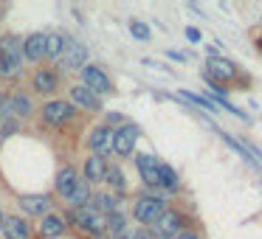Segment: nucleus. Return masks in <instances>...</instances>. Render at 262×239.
Instances as JSON below:
<instances>
[{
    "instance_id": "ddd939ff",
    "label": "nucleus",
    "mask_w": 262,
    "mask_h": 239,
    "mask_svg": "<svg viewBox=\"0 0 262 239\" xmlns=\"http://www.w3.org/2000/svg\"><path fill=\"white\" fill-rule=\"evenodd\" d=\"M42 57H46V34L37 31V34H31L23 40V59L37 62V59H42Z\"/></svg>"
},
{
    "instance_id": "c756f323",
    "label": "nucleus",
    "mask_w": 262,
    "mask_h": 239,
    "mask_svg": "<svg viewBox=\"0 0 262 239\" xmlns=\"http://www.w3.org/2000/svg\"><path fill=\"white\" fill-rule=\"evenodd\" d=\"M96 239H110V236H107V233H104V236H96Z\"/></svg>"
},
{
    "instance_id": "9b49d317",
    "label": "nucleus",
    "mask_w": 262,
    "mask_h": 239,
    "mask_svg": "<svg viewBox=\"0 0 262 239\" xmlns=\"http://www.w3.org/2000/svg\"><path fill=\"white\" fill-rule=\"evenodd\" d=\"M209 79H223V82H228V79H234L237 76V65L234 62H228V59H223V57H211L209 59Z\"/></svg>"
},
{
    "instance_id": "393cba45",
    "label": "nucleus",
    "mask_w": 262,
    "mask_h": 239,
    "mask_svg": "<svg viewBox=\"0 0 262 239\" xmlns=\"http://www.w3.org/2000/svg\"><path fill=\"white\" fill-rule=\"evenodd\" d=\"M161 188H169V192L178 188V175H175V169L166 166V163H161Z\"/></svg>"
},
{
    "instance_id": "5701e85b",
    "label": "nucleus",
    "mask_w": 262,
    "mask_h": 239,
    "mask_svg": "<svg viewBox=\"0 0 262 239\" xmlns=\"http://www.w3.org/2000/svg\"><path fill=\"white\" fill-rule=\"evenodd\" d=\"M9 113H17L20 118L31 115V99L29 96H12L9 99Z\"/></svg>"
},
{
    "instance_id": "dca6fc26",
    "label": "nucleus",
    "mask_w": 262,
    "mask_h": 239,
    "mask_svg": "<svg viewBox=\"0 0 262 239\" xmlns=\"http://www.w3.org/2000/svg\"><path fill=\"white\" fill-rule=\"evenodd\" d=\"M76 180H79V175H76L74 166H62V169L57 172V192H59V197H62L65 203H68V197H71V192H74Z\"/></svg>"
},
{
    "instance_id": "f3484780",
    "label": "nucleus",
    "mask_w": 262,
    "mask_h": 239,
    "mask_svg": "<svg viewBox=\"0 0 262 239\" xmlns=\"http://www.w3.org/2000/svg\"><path fill=\"white\" fill-rule=\"evenodd\" d=\"M62 233H65V220L59 214H51V211H48V214L40 220V236L57 239V236H62Z\"/></svg>"
},
{
    "instance_id": "9d476101",
    "label": "nucleus",
    "mask_w": 262,
    "mask_h": 239,
    "mask_svg": "<svg viewBox=\"0 0 262 239\" xmlns=\"http://www.w3.org/2000/svg\"><path fill=\"white\" fill-rule=\"evenodd\" d=\"M20 208L29 217H40V214L46 217L51 211V197H46V194H23L20 197Z\"/></svg>"
},
{
    "instance_id": "a211bd4d",
    "label": "nucleus",
    "mask_w": 262,
    "mask_h": 239,
    "mask_svg": "<svg viewBox=\"0 0 262 239\" xmlns=\"http://www.w3.org/2000/svg\"><path fill=\"white\" fill-rule=\"evenodd\" d=\"M104 175H107V163H104V158L91 155V158L85 160V180L88 183H102Z\"/></svg>"
},
{
    "instance_id": "20e7f679",
    "label": "nucleus",
    "mask_w": 262,
    "mask_h": 239,
    "mask_svg": "<svg viewBox=\"0 0 262 239\" xmlns=\"http://www.w3.org/2000/svg\"><path fill=\"white\" fill-rule=\"evenodd\" d=\"M82 85L91 93H96L99 99L113 93V82H110V76L104 74L99 65H85V68H82Z\"/></svg>"
},
{
    "instance_id": "423d86ee",
    "label": "nucleus",
    "mask_w": 262,
    "mask_h": 239,
    "mask_svg": "<svg viewBox=\"0 0 262 239\" xmlns=\"http://www.w3.org/2000/svg\"><path fill=\"white\" fill-rule=\"evenodd\" d=\"M74 104L71 102H59V99H54V102H48L46 107H42V121H46L48 127H59L65 124V121L74 118Z\"/></svg>"
},
{
    "instance_id": "4be33fe9",
    "label": "nucleus",
    "mask_w": 262,
    "mask_h": 239,
    "mask_svg": "<svg viewBox=\"0 0 262 239\" xmlns=\"http://www.w3.org/2000/svg\"><path fill=\"white\" fill-rule=\"evenodd\" d=\"M124 231H127V220H124V214H110L107 217V233H110V239H119V236H124Z\"/></svg>"
},
{
    "instance_id": "6e6552de",
    "label": "nucleus",
    "mask_w": 262,
    "mask_h": 239,
    "mask_svg": "<svg viewBox=\"0 0 262 239\" xmlns=\"http://www.w3.org/2000/svg\"><path fill=\"white\" fill-rule=\"evenodd\" d=\"M88 144H91L93 155L104 158V155H110V152H113V130H110V127H104V124L93 127V130H91V135H88Z\"/></svg>"
},
{
    "instance_id": "bb28decb",
    "label": "nucleus",
    "mask_w": 262,
    "mask_h": 239,
    "mask_svg": "<svg viewBox=\"0 0 262 239\" xmlns=\"http://www.w3.org/2000/svg\"><path fill=\"white\" fill-rule=\"evenodd\" d=\"M186 40L198 42V40H200V31H198V29H186Z\"/></svg>"
},
{
    "instance_id": "f03ea898",
    "label": "nucleus",
    "mask_w": 262,
    "mask_h": 239,
    "mask_svg": "<svg viewBox=\"0 0 262 239\" xmlns=\"http://www.w3.org/2000/svg\"><path fill=\"white\" fill-rule=\"evenodd\" d=\"M74 220L85 233H93V236H104V233H107V217H104L99 208H93L91 203L74 208Z\"/></svg>"
},
{
    "instance_id": "b1692460",
    "label": "nucleus",
    "mask_w": 262,
    "mask_h": 239,
    "mask_svg": "<svg viewBox=\"0 0 262 239\" xmlns=\"http://www.w3.org/2000/svg\"><path fill=\"white\" fill-rule=\"evenodd\" d=\"M104 180L110 183V188H113V192H124V188H127L124 172H121L119 166H107V175H104Z\"/></svg>"
},
{
    "instance_id": "f8f14e48",
    "label": "nucleus",
    "mask_w": 262,
    "mask_h": 239,
    "mask_svg": "<svg viewBox=\"0 0 262 239\" xmlns=\"http://www.w3.org/2000/svg\"><path fill=\"white\" fill-rule=\"evenodd\" d=\"M0 231H3L6 239H31V225L23 217H6V222H3Z\"/></svg>"
},
{
    "instance_id": "412c9836",
    "label": "nucleus",
    "mask_w": 262,
    "mask_h": 239,
    "mask_svg": "<svg viewBox=\"0 0 262 239\" xmlns=\"http://www.w3.org/2000/svg\"><path fill=\"white\" fill-rule=\"evenodd\" d=\"M65 45H68L65 34H59V31H54V34H46V57L59 59V57L65 54Z\"/></svg>"
},
{
    "instance_id": "0eeeda50",
    "label": "nucleus",
    "mask_w": 262,
    "mask_h": 239,
    "mask_svg": "<svg viewBox=\"0 0 262 239\" xmlns=\"http://www.w3.org/2000/svg\"><path fill=\"white\" fill-rule=\"evenodd\" d=\"M138 141V127L136 124H121L119 130H113V152H119L121 158L133 155Z\"/></svg>"
},
{
    "instance_id": "a878e982",
    "label": "nucleus",
    "mask_w": 262,
    "mask_h": 239,
    "mask_svg": "<svg viewBox=\"0 0 262 239\" xmlns=\"http://www.w3.org/2000/svg\"><path fill=\"white\" fill-rule=\"evenodd\" d=\"M130 34L136 37V40H149V29L141 23V20H133L130 23Z\"/></svg>"
},
{
    "instance_id": "7ed1b4c3",
    "label": "nucleus",
    "mask_w": 262,
    "mask_h": 239,
    "mask_svg": "<svg viewBox=\"0 0 262 239\" xmlns=\"http://www.w3.org/2000/svg\"><path fill=\"white\" fill-rule=\"evenodd\" d=\"M166 211V203L161 197H152V194H141V197L133 203V217L144 225H152L161 214Z\"/></svg>"
},
{
    "instance_id": "f257e3e1",
    "label": "nucleus",
    "mask_w": 262,
    "mask_h": 239,
    "mask_svg": "<svg viewBox=\"0 0 262 239\" xmlns=\"http://www.w3.org/2000/svg\"><path fill=\"white\" fill-rule=\"evenodd\" d=\"M23 65V40L14 34L0 37V70L3 74H17Z\"/></svg>"
},
{
    "instance_id": "cd10ccee",
    "label": "nucleus",
    "mask_w": 262,
    "mask_h": 239,
    "mask_svg": "<svg viewBox=\"0 0 262 239\" xmlns=\"http://www.w3.org/2000/svg\"><path fill=\"white\" fill-rule=\"evenodd\" d=\"M175 239H198V233H194V231H181Z\"/></svg>"
},
{
    "instance_id": "c85d7f7f",
    "label": "nucleus",
    "mask_w": 262,
    "mask_h": 239,
    "mask_svg": "<svg viewBox=\"0 0 262 239\" xmlns=\"http://www.w3.org/2000/svg\"><path fill=\"white\" fill-rule=\"evenodd\" d=\"M3 222H6V214H3V211H0V228H3Z\"/></svg>"
},
{
    "instance_id": "2eb2a0df",
    "label": "nucleus",
    "mask_w": 262,
    "mask_h": 239,
    "mask_svg": "<svg viewBox=\"0 0 262 239\" xmlns=\"http://www.w3.org/2000/svg\"><path fill=\"white\" fill-rule=\"evenodd\" d=\"M59 59H62V68H85L88 48L79 45V42H68V45H65V54Z\"/></svg>"
},
{
    "instance_id": "39448f33",
    "label": "nucleus",
    "mask_w": 262,
    "mask_h": 239,
    "mask_svg": "<svg viewBox=\"0 0 262 239\" xmlns=\"http://www.w3.org/2000/svg\"><path fill=\"white\" fill-rule=\"evenodd\" d=\"M149 231H152L155 239H175L178 233L183 231V222H181V214L172 208H166L164 214L158 217V220L149 225Z\"/></svg>"
},
{
    "instance_id": "4468645a",
    "label": "nucleus",
    "mask_w": 262,
    "mask_h": 239,
    "mask_svg": "<svg viewBox=\"0 0 262 239\" xmlns=\"http://www.w3.org/2000/svg\"><path fill=\"white\" fill-rule=\"evenodd\" d=\"M71 102H74L76 107H85V110H99V107H102V99H99L96 93H91L85 85H74V87H71Z\"/></svg>"
},
{
    "instance_id": "1a4fd4ad",
    "label": "nucleus",
    "mask_w": 262,
    "mask_h": 239,
    "mask_svg": "<svg viewBox=\"0 0 262 239\" xmlns=\"http://www.w3.org/2000/svg\"><path fill=\"white\" fill-rule=\"evenodd\" d=\"M136 166L147 186H161V160H155L152 155H138Z\"/></svg>"
},
{
    "instance_id": "6ab92c4d",
    "label": "nucleus",
    "mask_w": 262,
    "mask_h": 239,
    "mask_svg": "<svg viewBox=\"0 0 262 239\" xmlns=\"http://www.w3.org/2000/svg\"><path fill=\"white\" fill-rule=\"evenodd\" d=\"M121 200L119 197H116V194H110V192H102V194H96V197H93V208H99V211H102V214L104 217H110V214H119V211H121Z\"/></svg>"
},
{
    "instance_id": "aec40b11",
    "label": "nucleus",
    "mask_w": 262,
    "mask_h": 239,
    "mask_svg": "<svg viewBox=\"0 0 262 239\" xmlns=\"http://www.w3.org/2000/svg\"><path fill=\"white\" fill-rule=\"evenodd\" d=\"M57 85H59V79H57V74L54 70H37L34 74V90L37 93H54L57 90Z\"/></svg>"
}]
</instances>
